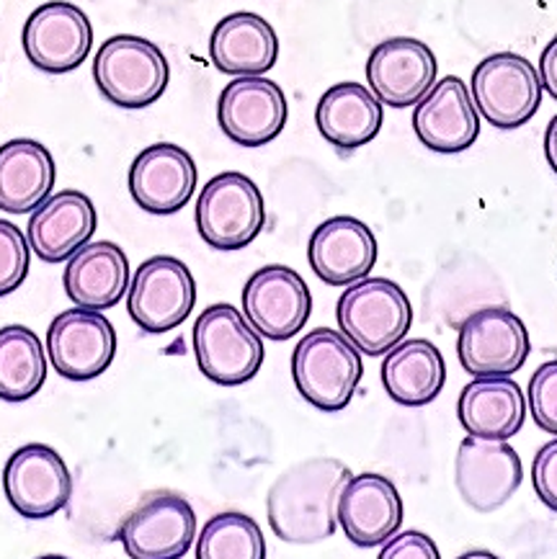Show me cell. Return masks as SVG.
I'll return each mask as SVG.
<instances>
[{
	"label": "cell",
	"instance_id": "obj_1",
	"mask_svg": "<svg viewBox=\"0 0 557 559\" xmlns=\"http://www.w3.org/2000/svg\"><path fill=\"white\" fill-rule=\"evenodd\" d=\"M352 469L333 456H312L282 472L269 487L271 532L287 544H320L339 528V503Z\"/></svg>",
	"mask_w": 557,
	"mask_h": 559
},
{
	"label": "cell",
	"instance_id": "obj_2",
	"mask_svg": "<svg viewBox=\"0 0 557 559\" xmlns=\"http://www.w3.org/2000/svg\"><path fill=\"white\" fill-rule=\"evenodd\" d=\"M364 367L359 348L331 328H318L297 343L292 377L303 397L323 413H339L352 403Z\"/></svg>",
	"mask_w": 557,
	"mask_h": 559
},
{
	"label": "cell",
	"instance_id": "obj_3",
	"mask_svg": "<svg viewBox=\"0 0 557 559\" xmlns=\"http://www.w3.org/2000/svg\"><path fill=\"white\" fill-rule=\"evenodd\" d=\"M335 320L362 354L382 356L411 331L413 307L408 294L390 278H362L341 294Z\"/></svg>",
	"mask_w": 557,
	"mask_h": 559
},
{
	"label": "cell",
	"instance_id": "obj_4",
	"mask_svg": "<svg viewBox=\"0 0 557 559\" xmlns=\"http://www.w3.org/2000/svg\"><path fill=\"white\" fill-rule=\"evenodd\" d=\"M170 78L168 60L153 41L117 34L106 39L93 62V81L106 102L119 109H145L166 91Z\"/></svg>",
	"mask_w": 557,
	"mask_h": 559
},
{
	"label": "cell",
	"instance_id": "obj_5",
	"mask_svg": "<svg viewBox=\"0 0 557 559\" xmlns=\"http://www.w3.org/2000/svg\"><path fill=\"white\" fill-rule=\"evenodd\" d=\"M194 354L202 374L220 386H238L259 374L261 335L233 305H212L194 322Z\"/></svg>",
	"mask_w": 557,
	"mask_h": 559
},
{
	"label": "cell",
	"instance_id": "obj_6",
	"mask_svg": "<svg viewBox=\"0 0 557 559\" xmlns=\"http://www.w3.org/2000/svg\"><path fill=\"white\" fill-rule=\"evenodd\" d=\"M266 225L261 189L251 178L227 170L199 193L197 229L214 250H240L259 238Z\"/></svg>",
	"mask_w": 557,
	"mask_h": 559
},
{
	"label": "cell",
	"instance_id": "obj_7",
	"mask_svg": "<svg viewBox=\"0 0 557 559\" xmlns=\"http://www.w3.org/2000/svg\"><path fill=\"white\" fill-rule=\"evenodd\" d=\"M542 88L537 68L513 52L485 57L473 73V102L496 129L524 127L540 111Z\"/></svg>",
	"mask_w": 557,
	"mask_h": 559
},
{
	"label": "cell",
	"instance_id": "obj_8",
	"mask_svg": "<svg viewBox=\"0 0 557 559\" xmlns=\"http://www.w3.org/2000/svg\"><path fill=\"white\" fill-rule=\"evenodd\" d=\"M197 302V282L174 255L147 258L134 271L127 292V312L145 333H168L189 318Z\"/></svg>",
	"mask_w": 557,
	"mask_h": 559
},
{
	"label": "cell",
	"instance_id": "obj_9",
	"mask_svg": "<svg viewBox=\"0 0 557 559\" xmlns=\"http://www.w3.org/2000/svg\"><path fill=\"white\" fill-rule=\"evenodd\" d=\"M530 333L506 307H485L462 322L457 338V356L467 374L475 377H509L526 364L530 356Z\"/></svg>",
	"mask_w": 557,
	"mask_h": 559
},
{
	"label": "cell",
	"instance_id": "obj_10",
	"mask_svg": "<svg viewBox=\"0 0 557 559\" xmlns=\"http://www.w3.org/2000/svg\"><path fill=\"white\" fill-rule=\"evenodd\" d=\"M3 490L13 511L24 519L42 521L68 506L73 477L66 459L47 443H26L13 451L3 472Z\"/></svg>",
	"mask_w": 557,
	"mask_h": 559
},
{
	"label": "cell",
	"instance_id": "obj_11",
	"mask_svg": "<svg viewBox=\"0 0 557 559\" xmlns=\"http://www.w3.org/2000/svg\"><path fill=\"white\" fill-rule=\"evenodd\" d=\"M47 354L55 371L73 382H88L111 367L117 333L102 310L60 312L47 331Z\"/></svg>",
	"mask_w": 557,
	"mask_h": 559
},
{
	"label": "cell",
	"instance_id": "obj_12",
	"mask_svg": "<svg viewBox=\"0 0 557 559\" xmlns=\"http://www.w3.org/2000/svg\"><path fill=\"white\" fill-rule=\"evenodd\" d=\"M524 467L509 441L470 436L454 459V485L460 498L477 513H493L519 490Z\"/></svg>",
	"mask_w": 557,
	"mask_h": 559
},
{
	"label": "cell",
	"instance_id": "obj_13",
	"mask_svg": "<svg viewBox=\"0 0 557 559\" xmlns=\"http://www.w3.org/2000/svg\"><path fill=\"white\" fill-rule=\"evenodd\" d=\"M119 539L134 559L183 557L197 539L194 508L176 492H155L130 513Z\"/></svg>",
	"mask_w": 557,
	"mask_h": 559
},
{
	"label": "cell",
	"instance_id": "obj_14",
	"mask_svg": "<svg viewBox=\"0 0 557 559\" xmlns=\"http://www.w3.org/2000/svg\"><path fill=\"white\" fill-rule=\"evenodd\" d=\"M310 289L289 266H263L242 289V312L263 338H295L310 318Z\"/></svg>",
	"mask_w": 557,
	"mask_h": 559
},
{
	"label": "cell",
	"instance_id": "obj_15",
	"mask_svg": "<svg viewBox=\"0 0 557 559\" xmlns=\"http://www.w3.org/2000/svg\"><path fill=\"white\" fill-rule=\"evenodd\" d=\"M93 45V28L75 3L52 0L39 5L24 24V52L42 73H70L81 68Z\"/></svg>",
	"mask_w": 557,
	"mask_h": 559
},
{
	"label": "cell",
	"instance_id": "obj_16",
	"mask_svg": "<svg viewBox=\"0 0 557 559\" xmlns=\"http://www.w3.org/2000/svg\"><path fill=\"white\" fill-rule=\"evenodd\" d=\"M220 129L240 147H263L287 124V98L274 81L246 75L227 83L217 104Z\"/></svg>",
	"mask_w": 557,
	"mask_h": 559
},
{
	"label": "cell",
	"instance_id": "obj_17",
	"mask_svg": "<svg viewBox=\"0 0 557 559\" xmlns=\"http://www.w3.org/2000/svg\"><path fill=\"white\" fill-rule=\"evenodd\" d=\"M437 57L424 41L411 37L384 39L367 60L369 88L384 106H416L437 81Z\"/></svg>",
	"mask_w": 557,
	"mask_h": 559
},
{
	"label": "cell",
	"instance_id": "obj_18",
	"mask_svg": "<svg viewBox=\"0 0 557 559\" xmlns=\"http://www.w3.org/2000/svg\"><path fill=\"white\" fill-rule=\"evenodd\" d=\"M413 129L434 153L452 155L473 147L481 134V119L462 78L447 75L420 98L413 111Z\"/></svg>",
	"mask_w": 557,
	"mask_h": 559
},
{
	"label": "cell",
	"instance_id": "obj_19",
	"mask_svg": "<svg viewBox=\"0 0 557 559\" xmlns=\"http://www.w3.org/2000/svg\"><path fill=\"white\" fill-rule=\"evenodd\" d=\"M194 189V157L183 147L158 142L134 157L130 168V193L140 210L150 214H174L189 204Z\"/></svg>",
	"mask_w": 557,
	"mask_h": 559
},
{
	"label": "cell",
	"instance_id": "obj_20",
	"mask_svg": "<svg viewBox=\"0 0 557 559\" xmlns=\"http://www.w3.org/2000/svg\"><path fill=\"white\" fill-rule=\"evenodd\" d=\"M307 258L320 282L352 286L375 269L377 238L362 219L333 217L312 233Z\"/></svg>",
	"mask_w": 557,
	"mask_h": 559
},
{
	"label": "cell",
	"instance_id": "obj_21",
	"mask_svg": "<svg viewBox=\"0 0 557 559\" xmlns=\"http://www.w3.org/2000/svg\"><path fill=\"white\" fill-rule=\"evenodd\" d=\"M96 206L81 191H60L28 217L26 238L45 263L70 261L96 233Z\"/></svg>",
	"mask_w": 557,
	"mask_h": 559
},
{
	"label": "cell",
	"instance_id": "obj_22",
	"mask_svg": "<svg viewBox=\"0 0 557 559\" xmlns=\"http://www.w3.org/2000/svg\"><path fill=\"white\" fill-rule=\"evenodd\" d=\"M339 523L356 547H380L403 523V500L388 477L364 472L348 479L339 503Z\"/></svg>",
	"mask_w": 557,
	"mask_h": 559
},
{
	"label": "cell",
	"instance_id": "obj_23",
	"mask_svg": "<svg viewBox=\"0 0 557 559\" xmlns=\"http://www.w3.org/2000/svg\"><path fill=\"white\" fill-rule=\"evenodd\" d=\"M66 294L85 310H109L130 292V258L117 242L96 240L70 258L62 274Z\"/></svg>",
	"mask_w": 557,
	"mask_h": 559
},
{
	"label": "cell",
	"instance_id": "obj_24",
	"mask_svg": "<svg viewBox=\"0 0 557 559\" xmlns=\"http://www.w3.org/2000/svg\"><path fill=\"white\" fill-rule=\"evenodd\" d=\"M210 57L214 68L225 75H263L276 64L278 37L259 13H230L214 26Z\"/></svg>",
	"mask_w": 557,
	"mask_h": 559
},
{
	"label": "cell",
	"instance_id": "obj_25",
	"mask_svg": "<svg viewBox=\"0 0 557 559\" xmlns=\"http://www.w3.org/2000/svg\"><path fill=\"white\" fill-rule=\"evenodd\" d=\"M457 415L470 436L509 441L524 426L526 400L509 377H477L462 390Z\"/></svg>",
	"mask_w": 557,
	"mask_h": 559
},
{
	"label": "cell",
	"instance_id": "obj_26",
	"mask_svg": "<svg viewBox=\"0 0 557 559\" xmlns=\"http://www.w3.org/2000/svg\"><path fill=\"white\" fill-rule=\"evenodd\" d=\"M382 102L359 83H339L323 93L316 109L318 132L341 150L364 147L380 134Z\"/></svg>",
	"mask_w": 557,
	"mask_h": 559
},
{
	"label": "cell",
	"instance_id": "obj_27",
	"mask_svg": "<svg viewBox=\"0 0 557 559\" xmlns=\"http://www.w3.org/2000/svg\"><path fill=\"white\" fill-rule=\"evenodd\" d=\"M447 382L441 350L426 338H411L388 350L382 364L384 392L405 407H424L439 397Z\"/></svg>",
	"mask_w": 557,
	"mask_h": 559
},
{
	"label": "cell",
	"instance_id": "obj_28",
	"mask_svg": "<svg viewBox=\"0 0 557 559\" xmlns=\"http://www.w3.org/2000/svg\"><path fill=\"white\" fill-rule=\"evenodd\" d=\"M55 157L42 142L11 140L0 150V210L26 214L49 199Z\"/></svg>",
	"mask_w": 557,
	"mask_h": 559
},
{
	"label": "cell",
	"instance_id": "obj_29",
	"mask_svg": "<svg viewBox=\"0 0 557 559\" xmlns=\"http://www.w3.org/2000/svg\"><path fill=\"white\" fill-rule=\"evenodd\" d=\"M45 348L24 325H5L0 331V397L5 403H24L45 384Z\"/></svg>",
	"mask_w": 557,
	"mask_h": 559
},
{
	"label": "cell",
	"instance_id": "obj_30",
	"mask_svg": "<svg viewBox=\"0 0 557 559\" xmlns=\"http://www.w3.org/2000/svg\"><path fill=\"white\" fill-rule=\"evenodd\" d=\"M199 559H263L261 526L246 513H220L206 521L197 542Z\"/></svg>",
	"mask_w": 557,
	"mask_h": 559
},
{
	"label": "cell",
	"instance_id": "obj_31",
	"mask_svg": "<svg viewBox=\"0 0 557 559\" xmlns=\"http://www.w3.org/2000/svg\"><path fill=\"white\" fill-rule=\"evenodd\" d=\"M28 238L11 222H0V294L16 292L28 271Z\"/></svg>",
	"mask_w": 557,
	"mask_h": 559
},
{
	"label": "cell",
	"instance_id": "obj_32",
	"mask_svg": "<svg viewBox=\"0 0 557 559\" xmlns=\"http://www.w3.org/2000/svg\"><path fill=\"white\" fill-rule=\"evenodd\" d=\"M530 411L542 431L557 436V358L542 364L532 374Z\"/></svg>",
	"mask_w": 557,
	"mask_h": 559
},
{
	"label": "cell",
	"instance_id": "obj_33",
	"mask_svg": "<svg viewBox=\"0 0 557 559\" xmlns=\"http://www.w3.org/2000/svg\"><path fill=\"white\" fill-rule=\"evenodd\" d=\"M532 485L542 503L557 513V439L547 441L534 456Z\"/></svg>",
	"mask_w": 557,
	"mask_h": 559
},
{
	"label": "cell",
	"instance_id": "obj_34",
	"mask_svg": "<svg viewBox=\"0 0 557 559\" xmlns=\"http://www.w3.org/2000/svg\"><path fill=\"white\" fill-rule=\"evenodd\" d=\"M439 559L437 544L420 532H403L382 544L380 559Z\"/></svg>",
	"mask_w": 557,
	"mask_h": 559
},
{
	"label": "cell",
	"instance_id": "obj_35",
	"mask_svg": "<svg viewBox=\"0 0 557 559\" xmlns=\"http://www.w3.org/2000/svg\"><path fill=\"white\" fill-rule=\"evenodd\" d=\"M540 78H542V85H545V91L557 102V37L542 49Z\"/></svg>",
	"mask_w": 557,
	"mask_h": 559
},
{
	"label": "cell",
	"instance_id": "obj_36",
	"mask_svg": "<svg viewBox=\"0 0 557 559\" xmlns=\"http://www.w3.org/2000/svg\"><path fill=\"white\" fill-rule=\"evenodd\" d=\"M545 155H547V163L549 168L557 174V114L553 117V121L547 124V132H545Z\"/></svg>",
	"mask_w": 557,
	"mask_h": 559
}]
</instances>
